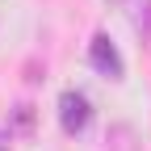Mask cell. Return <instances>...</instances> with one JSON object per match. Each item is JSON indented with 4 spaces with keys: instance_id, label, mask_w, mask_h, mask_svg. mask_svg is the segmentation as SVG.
I'll return each instance as SVG.
<instances>
[{
    "instance_id": "6da1fadb",
    "label": "cell",
    "mask_w": 151,
    "mask_h": 151,
    "mask_svg": "<svg viewBox=\"0 0 151 151\" xmlns=\"http://www.w3.org/2000/svg\"><path fill=\"white\" fill-rule=\"evenodd\" d=\"M88 122H92L88 97H84V92H76V88H67L63 97H59V126L67 130V134H80V130H88Z\"/></svg>"
},
{
    "instance_id": "7a4b0ae2",
    "label": "cell",
    "mask_w": 151,
    "mask_h": 151,
    "mask_svg": "<svg viewBox=\"0 0 151 151\" xmlns=\"http://www.w3.org/2000/svg\"><path fill=\"white\" fill-rule=\"evenodd\" d=\"M88 63L97 67L101 76H109V80H122V55H118V46H113V38L109 34H97L92 38V46H88Z\"/></svg>"
}]
</instances>
